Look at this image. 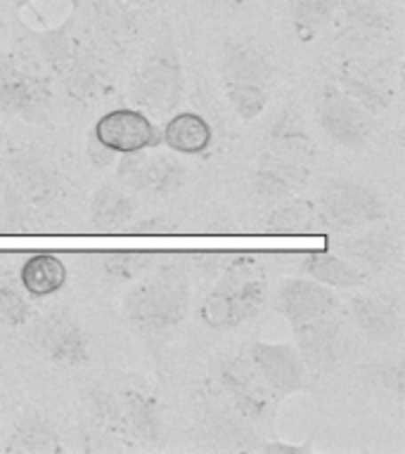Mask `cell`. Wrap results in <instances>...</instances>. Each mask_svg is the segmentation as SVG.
I'll return each instance as SVG.
<instances>
[{"mask_svg": "<svg viewBox=\"0 0 405 454\" xmlns=\"http://www.w3.org/2000/svg\"><path fill=\"white\" fill-rule=\"evenodd\" d=\"M173 230V223L169 218H152V220H142L135 225V232L140 234H156V232H171Z\"/></svg>", "mask_w": 405, "mask_h": 454, "instance_id": "obj_39", "label": "cell"}, {"mask_svg": "<svg viewBox=\"0 0 405 454\" xmlns=\"http://www.w3.org/2000/svg\"><path fill=\"white\" fill-rule=\"evenodd\" d=\"M308 177H311V166H301V163L261 152L251 184H254L256 197L277 204L282 199L294 197L298 190H304Z\"/></svg>", "mask_w": 405, "mask_h": 454, "instance_id": "obj_19", "label": "cell"}, {"mask_svg": "<svg viewBox=\"0 0 405 454\" xmlns=\"http://www.w3.org/2000/svg\"><path fill=\"white\" fill-rule=\"evenodd\" d=\"M298 270L306 277H311L315 282L325 284V286H337V289H353L362 286L368 282V275L358 270L353 262L341 258L330 251H308V254L298 255Z\"/></svg>", "mask_w": 405, "mask_h": 454, "instance_id": "obj_26", "label": "cell"}, {"mask_svg": "<svg viewBox=\"0 0 405 454\" xmlns=\"http://www.w3.org/2000/svg\"><path fill=\"white\" fill-rule=\"evenodd\" d=\"M341 258L353 262L355 268L365 275H377L384 270L393 268L403 261V237L396 225H375L362 227L355 232H348L337 241Z\"/></svg>", "mask_w": 405, "mask_h": 454, "instance_id": "obj_13", "label": "cell"}, {"mask_svg": "<svg viewBox=\"0 0 405 454\" xmlns=\"http://www.w3.org/2000/svg\"><path fill=\"white\" fill-rule=\"evenodd\" d=\"M31 322V305L10 284H0V325L20 329Z\"/></svg>", "mask_w": 405, "mask_h": 454, "instance_id": "obj_34", "label": "cell"}, {"mask_svg": "<svg viewBox=\"0 0 405 454\" xmlns=\"http://www.w3.org/2000/svg\"><path fill=\"white\" fill-rule=\"evenodd\" d=\"M213 395L230 404L240 417L251 424H266L275 417L277 400L268 383L258 374L249 353H237L216 364L213 372Z\"/></svg>", "mask_w": 405, "mask_h": 454, "instance_id": "obj_3", "label": "cell"}, {"mask_svg": "<svg viewBox=\"0 0 405 454\" xmlns=\"http://www.w3.org/2000/svg\"><path fill=\"white\" fill-rule=\"evenodd\" d=\"M273 305L290 325H298L306 319L337 315L339 298L334 296L330 286L311 277H287L277 284Z\"/></svg>", "mask_w": 405, "mask_h": 454, "instance_id": "obj_16", "label": "cell"}, {"mask_svg": "<svg viewBox=\"0 0 405 454\" xmlns=\"http://www.w3.org/2000/svg\"><path fill=\"white\" fill-rule=\"evenodd\" d=\"M7 3H10V7H12V10H17V12H21L24 7L34 5V0H7Z\"/></svg>", "mask_w": 405, "mask_h": 454, "instance_id": "obj_41", "label": "cell"}, {"mask_svg": "<svg viewBox=\"0 0 405 454\" xmlns=\"http://www.w3.org/2000/svg\"><path fill=\"white\" fill-rule=\"evenodd\" d=\"M28 343L55 364L78 367L91 357V340L69 310H50L28 326Z\"/></svg>", "mask_w": 405, "mask_h": 454, "instance_id": "obj_10", "label": "cell"}, {"mask_svg": "<svg viewBox=\"0 0 405 454\" xmlns=\"http://www.w3.org/2000/svg\"><path fill=\"white\" fill-rule=\"evenodd\" d=\"M135 211H138V204L126 190L114 187V184H102L92 194L88 220H91L92 230H98V232H114V230L128 225L133 220Z\"/></svg>", "mask_w": 405, "mask_h": 454, "instance_id": "obj_28", "label": "cell"}, {"mask_svg": "<svg viewBox=\"0 0 405 454\" xmlns=\"http://www.w3.org/2000/svg\"><path fill=\"white\" fill-rule=\"evenodd\" d=\"M227 102L233 105L242 121H254L258 119L266 106H268V90L263 85L256 83H237V85H226Z\"/></svg>", "mask_w": 405, "mask_h": 454, "instance_id": "obj_33", "label": "cell"}, {"mask_svg": "<svg viewBox=\"0 0 405 454\" xmlns=\"http://www.w3.org/2000/svg\"><path fill=\"white\" fill-rule=\"evenodd\" d=\"M369 381L382 386L384 390H389L396 395V400H403L405 393V372H403V360L401 357H391L384 360L375 367H369Z\"/></svg>", "mask_w": 405, "mask_h": 454, "instance_id": "obj_35", "label": "cell"}, {"mask_svg": "<svg viewBox=\"0 0 405 454\" xmlns=\"http://www.w3.org/2000/svg\"><path fill=\"white\" fill-rule=\"evenodd\" d=\"M263 152L287 159V161L301 163V166H311L315 159V142H313L311 133L306 130V123L297 106L284 105L275 119L270 121Z\"/></svg>", "mask_w": 405, "mask_h": 454, "instance_id": "obj_18", "label": "cell"}, {"mask_svg": "<svg viewBox=\"0 0 405 454\" xmlns=\"http://www.w3.org/2000/svg\"><path fill=\"white\" fill-rule=\"evenodd\" d=\"M334 45L346 55H365L393 31V17L377 0H339L332 17Z\"/></svg>", "mask_w": 405, "mask_h": 454, "instance_id": "obj_7", "label": "cell"}, {"mask_svg": "<svg viewBox=\"0 0 405 454\" xmlns=\"http://www.w3.org/2000/svg\"><path fill=\"white\" fill-rule=\"evenodd\" d=\"M85 156H88V161H91L92 168L105 170L107 166H112L116 161V154H114L112 149H107L102 142H98L95 137H88V145H85Z\"/></svg>", "mask_w": 405, "mask_h": 454, "instance_id": "obj_37", "label": "cell"}, {"mask_svg": "<svg viewBox=\"0 0 405 454\" xmlns=\"http://www.w3.org/2000/svg\"><path fill=\"white\" fill-rule=\"evenodd\" d=\"M291 333H294V346L313 376L332 374L334 369L344 364L353 346L346 325L334 315L291 325Z\"/></svg>", "mask_w": 405, "mask_h": 454, "instance_id": "obj_9", "label": "cell"}, {"mask_svg": "<svg viewBox=\"0 0 405 454\" xmlns=\"http://www.w3.org/2000/svg\"><path fill=\"white\" fill-rule=\"evenodd\" d=\"M327 232L348 234L386 218V204L375 187L348 177H332L315 199Z\"/></svg>", "mask_w": 405, "mask_h": 454, "instance_id": "obj_4", "label": "cell"}, {"mask_svg": "<svg viewBox=\"0 0 405 454\" xmlns=\"http://www.w3.org/2000/svg\"><path fill=\"white\" fill-rule=\"evenodd\" d=\"M275 69L268 55L256 43L244 38H227L220 50V76L226 85L256 83L266 85Z\"/></svg>", "mask_w": 405, "mask_h": 454, "instance_id": "obj_21", "label": "cell"}, {"mask_svg": "<svg viewBox=\"0 0 405 454\" xmlns=\"http://www.w3.org/2000/svg\"><path fill=\"white\" fill-rule=\"evenodd\" d=\"M52 105V81L21 55L0 52V112L45 121Z\"/></svg>", "mask_w": 405, "mask_h": 454, "instance_id": "obj_6", "label": "cell"}, {"mask_svg": "<svg viewBox=\"0 0 405 454\" xmlns=\"http://www.w3.org/2000/svg\"><path fill=\"white\" fill-rule=\"evenodd\" d=\"M263 227L270 234H327L315 201L304 197H287L277 201L268 218L263 220Z\"/></svg>", "mask_w": 405, "mask_h": 454, "instance_id": "obj_25", "label": "cell"}, {"mask_svg": "<svg viewBox=\"0 0 405 454\" xmlns=\"http://www.w3.org/2000/svg\"><path fill=\"white\" fill-rule=\"evenodd\" d=\"M14 176L20 180V187L24 197L34 204H45L57 192V176L48 163L31 159V156H20L14 161Z\"/></svg>", "mask_w": 405, "mask_h": 454, "instance_id": "obj_32", "label": "cell"}, {"mask_svg": "<svg viewBox=\"0 0 405 454\" xmlns=\"http://www.w3.org/2000/svg\"><path fill=\"white\" fill-rule=\"evenodd\" d=\"M332 83L339 85L348 98L355 99L362 109L372 116L389 109L398 92V69L396 59L372 55H346L332 71Z\"/></svg>", "mask_w": 405, "mask_h": 454, "instance_id": "obj_5", "label": "cell"}, {"mask_svg": "<svg viewBox=\"0 0 405 454\" xmlns=\"http://www.w3.org/2000/svg\"><path fill=\"white\" fill-rule=\"evenodd\" d=\"M351 317L362 336L389 343L403 332V305L396 294H361L351 298Z\"/></svg>", "mask_w": 405, "mask_h": 454, "instance_id": "obj_17", "label": "cell"}, {"mask_svg": "<svg viewBox=\"0 0 405 454\" xmlns=\"http://www.w3.org/2000/svg\"><path fill=\"white\" fill-rule=\"evenodd\" d=\"M249 357L254 360L258 374L268 383L273 395L277 400L311 390L313 374L301 360L294 343H266V340H254L249 346Z\"/></svg>", "mask_w": 405, "mask_h": 454, "instance_id": "obj_14", "label": "cell"}, {"mask_svg": "<svg viewBox=\"0 0 405 454\" xmlns=\"http://www.w3.org/2000/svg\"><path fill=\"white\" fill-rule=\"evenodd\" d=\"M339 0H290L291 31L301 43L315 41L330 28Z\"/></svg>", "mask_w": 405, "mask_h": 454, "instance_id": "obj_30", "label": "cell"}, {"mask_svg": "<svg viewBox=\"0 0 405 454\" xmlns=\"http://www.w3.org/2000/svg\"><path fill=\"white\" fill-rule=\"evenodd\" d=\"M83 403L95 419V424L105 433L112 435H128L126 419H123V407H121L119 390H109L102 383H85L81 388Z\"/></svg>", "mask_w": 405, "mask_h": 454, "instance_id": "obj_29", "label": "cell"}, {"mask_svg": "<svg viewBox=\"0 0 405 454\" xmlns=\"http://www.w3.org/2000/svg\"><path fill=\"white\" fill-rule=\"evenodd\" d=\"M190 305V279L185 265H162L152 277L140 279L126 291L121 301L123 317L147 336H166L187 315Z\"/></svg>", "mask_w": 405, "mask_h": 454, "instance_id": "obj_2", "label": "cell"}, {"mask_svg": "<svg viewBox=\"0 0 405 454\" xmlns=\"http://www.w3.org/2000/svg\"><path fill=\"white\" fill-rule=\"evenodd\" d=\"M213 126L197 112L173 114L162 128V145L180 156H202L213 145Z\"/></svg>", "mask_w": 405, "mask_h": 454, "instance_id": "obj_23", "label": "cell"}, {"mask_svg": "<svg viewBox=\"0 0 405 454\" xmlns=\"http://www.w3.org/2000/svg\"><path fill=\"white\" fill-rule=\"evenodd\" d=\"M254 450L263 454H306L313 452L311 442L306 445H294V442H282V440H266V442H256Z\"/></svg>", "mask_w": 405, "mask_h": 454, "instance_id": "obj_38", "label": "cell"}, {"mask_svg": "<svg viewBox=\"0 0 405 454\" xmlns=\"http://www.w3.org/2000/svg\"><path fill=\"white\" fill-rule=\"evenodd\" d=\"M5 7H10V3H7V0H0V10H5Z\"/></svg>", "mask_w": 405, "mask_h": 454, "instance_id": "obj_43", "label": "cell"}, {"mask_svg": "<svg viewBox=\"0 0 405 454\" xmlns=\"http://www.w3.org/2000/svg\"><path fill=\"white\" fill-rule=\"evenodd\" d=\"M5 452L10 454H62L64 445L60 433L48 417L38 411L21 414L10 428Z\"/></svg>", "mask_w": 405, "mask_h": 454, "instance_id": "obj_24", "label": "cell"}, {"mask_svg": "<svg viewBox=\"0 0 405 454\" xmlns=\"http://www.w3.org/2000/svg\"><path fill=\"white\" fill-rule=\"evenodd\" d=\"M91 135L114 154H138L162 147V128L149 119L147 112L135 106H119L102 114Z\"/></svg>", "mask_w": 405, "mask_h": 454, "instance_id": "obj_11", "label": "cell"}, {"mask_svg": "<svg viewBox=\"0 0 405 454\" xmlns=\"http://www.w3.org/2000/svg\"><path fill=\"white\" fill-rule=\"evenodd\" d=\"M119 397L128 435L145 445H162L166 438V428H163L162 403L156 400V395L126 386L119 390Z\"/></svg>", "mask_w": 405, "mask_h": 454, "instance_id": "obj_22", "label": "cell"}, {"mask_svg": "<svg viewBox=\"0 0 405 454\" xmlns=\"http://www.w3.org/2000/svg\"><path fill=\"white\" fill-rule=\"evenodd\" d=\"M315 114L320 128L330 135L339 147L361 152L372 142L377 133L375 116L351 99L339 85H320L315 98Z\"/></svg>", "mask_w": 405, "mask_h": 454, "instance_id": "obj_8", "label": "cell"}, {"mask_svg": "<svg viewBox=\"0 0 405 454\" xmlns=\"http://www.w3.org/2000/svg\"><path fill=\"white\" fill-rule=\"evenodd\" d=\"M183 67L171 52L147 57L135 74L133 102L138 109L152 114L176 112L183 98Z\"/></svg>", "mask_w": 405, "mask_h": 454, "instance_id": "obj_12", "label": "cell"}, {"mask_svg": "<svg viewBox=\"0 0 405 454\" xmlns=\"http://www.w3.org/2000/svg\"><path fill=\"white\" fill-rule=\"evenodd\" d=\"M185 166L169 154H121L116 177L121 187L163 199L178 192L185 183Z\"/></svg>", "mask_w": 405, "mask_h": 454, "instance_id": "obj_15", "label": "cell"}, {"mask_svg": "<svg viewBox=\"0 0 405 454\" xmlns=\"http://www.w3.org/2000/svg\"><path fill=\"white\" fill-rule=\"evenodd\" d=\"M99 270L109 282L126 284L140 279L145 272L155 268L159 255L149 251H107L98 255Z\"/></svg>", "mask_w": 405, "mask_h": 454, "instance_id": "obj_31", "label": "cell"}, {"mask_svg": "<svg viewBox=\"0 0 405 454\" xmlns=\"http://www.w3.org/2000/svg\"><path fill=\"white\" fill-rule=\"evenodd\" d=\"M138 7H131L121 0H92L91 3V31L99 43L116 52H126L138 38L140 21L135 14Z\"/></svg>", "mask_w": 405, "mask_h": 454, "instance_id": "obj_20", "label": "cell"}, {"mask_svg": "<svg viewBox=\"0 0 405 454\" xmlns=\"http://www.w3.org/2000/svg\"><path fill=\"white\" fill-rule=\"evenodd\" d=\"M230 251H218V254H213V251H206V254H192V262H195V268L202 272L204 277H209V279H216V277L226 270V265L230 262Z\"/></svg>", "mask_w": 405, "mask_h": 454, "instance_id": "obj_36", "label": "cell"}, {"mask_svg": "<svg viewBox=\"0 0 405 454\" xmlns=\"http://www.w3.org/2000/svg\"><path fill=\"white\" fill-rule=\"evenodd\" d=\"M218 3H223V5H230V7H240L244 0H218Z\"/></svg>", "mask_w": 405, "mask_h": 454, "instance_id": "obj_42", "label": "cell"}, {"mask_svg": "<svg viewBox=\"0 0 405 454\" xmlns=\"http://www.w3.org/2000/svg\"><path fill=\"white\" fill-rule=\"evenodd\" d=\"M266 305L268 282L258 265V255L237 251L199 303L197 317L213 332H227L258 317Z\"/></svg>", "mask_w": 405, "mask_h": 454, "instance_id": "obj_1", "label": "cell"}, {"mask_svg": "<svg viewBox=\"0 0 405 454\" xmlns=\"http://www.w3.org/2000/svg\"><path fill=\"white\" fill-rule=\"evenodd\" d=\"M121 3H126V5L131 7H152V5H159V3H163V0H121Z\"/></svg>", "mask_w": 405, "mask_h": 454, "instance_id": "obj_40", "label": "cell"}, {"mask_svg": "<svg viewBox=\"0 0 405 454\" xmlns=\"http://www.w3.org/2000/svg\"><path fill=\"white\" fill-rule=\"evenodd\" d=\"M69 272L60 255L55 254H31L20 270L21 289L31 298H50L67 286Z\"/></svg>", "mask_w": 405, "mask_h": 454, "instance_id": "obj_27", "label": "cell"}]
</instances>
